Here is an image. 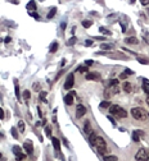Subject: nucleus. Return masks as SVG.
Segmentation results:
<instances>
[{
    "mask_svg": "<svg viewBox=\"0 0 149 161\" xmlns=\"http://www.w3.org/2000/svg\"><path fill=\"white\" fill-rule=\"evenodd\" d=\"M112 47H113L112 43H102V45H100V49H102V50H112Z\"/></svg>",
    "mask_w": 149,
    "mask_h": 161,
    "instance_id": "nucleus-20",
    "label": "nucleus"
},
{
    "mask_svg": "<svg viewBox=\"0 0 149 161\" xmlns=\"http://www.w3.org/2000/svg\"><path fill=\"white\" fill-rule=\"evenodd\" d=\"M113 95H115V93L112 92V89H111V88H107V89L104 91V97H105V100H107V99H111Z\"/></svg>",
    "mask_w": 149,
    "mask_h": 161,
    "instance_id": "nucleus-19",
    "label": "nucleus"
},
{
    "mask_svg": "<svg viewBox=\"0 0 149 161\" xmlns=\"http://www.w3.org/2000/svg\"><path fill=\"white\" fill-rule=\"evenodd\" d=\"M144 41H145V42H147L148 45H149V33H148V35H145V36H144Z\"/></svg>",
    "mask_w": 149,
    "mask_h": 161,
    "instance_id": "nucleus-45",
    "label": "nucleus"
},
{
    "mask_svg": "<svg viewBox=\"0 0 149 161\" xmlns=\"http://www.w3.org/2000/svg\"><path fill=\"white\" fill-rule=\"evenodd\" d=\"M63 143L66 144V146H68V142H67V140H66V138H63Z\"/></svg>",
    "mask_w": 149,
    "mask_h": 161,
    "instance_id": "nucleus-49",
    "label": "nucleus"
},
{
    "mask_svg": "<svg viewBox=\"0 0 149 161\" xmlns=\"http://www.w3.org/2000/svg\"><path fill=\"white\" fill-rule=\"evenodd\" d=\"M93 24V21H90V19H85V21H82V26L85 27V28H89V27Z\"/></svg>",
    "mask_w": 149,
    "mask_h": 161,
    "instance_id": "nucleus-23",
    "label": "nucleus"
},
{
    "mask_svg": "<svg viewBox=\"0 0 149 161\" xmlns=\"http://www.w3.org/2000/svg\"><path fill=\"white\" fill-rule=\"evenodd\" d=\"M139 61H140V63H143V64H147V63H148L147 60H144V59H139Z\"/></svg>",
    "mask_w": 149,
    "mask_h": 161,
    "instance_id": "nucleus-48",
    "label": "nucleus"
},
{
    "mask_svg": "<svg viewBox=\"0 0 149 161\" xmlns=\"http://www.w3.org/2000/svg\"><path fill=\"white\" fill-rule=\"evenodd\" d=\"M15 159H17L18 161H21V160L26 159V155H25V154H19V155H17V156H15Z\"/></svg>",
    "mask_w": 149,
    "mask_h": 161,
    "instance_id": "nucleus-33",
    "label": "nucleus"
},
{
    "mask_svg": "<svg viewBox=\"0 0 149 161\" xmlns=\"http://www.w3.org/2000/svg\"><path fill=\"white\" fill-rule=\"evenodd\" d=\"M84 132H85L86 134H89V136H91L94 133L93 129H91V125H90V122L89 120H86L85 124H84Z\"/></svg>",
    "mask_w": 149,
    "mask_h": 161,
    "instance_id": "nucleus-9",
    "label": "nucleus"
},
{
    "mask_svg": "<svg viewBox=\"0 0 149 161\" xmlns=\"http://www.w3.org/2000/svg\"><path fill=\"white\" fill-rule=\"evenodd\" d=\"M57 50H58V42L54 41V42H51V45L49 47V51H50V53H55Z\"/></svg>",
    "mask_w": 149,
    "mask_h": 161,
    "instance_id": "nucleus-17",
    "label": "nucleus"
},
{
    "mask_svg": "<svg viewBox=\"0 0 149 161\" xmlns=\"http://www.w3.org/2000/svg\"><path fill=\"white\" fill-rule=\"evenodd\" d=\"M32 87H34L35 91H40V83H37V82H36V83H34V86H32ZM40 92H41V91H40Z\"/></svg>",
    "mask_w": 149,
    "mask_h": 161,
    "instance_id": "nucleus-35",
    "label": "nucleus"
},
{
    "mask_svg": "<svg viewBox=\"0 0 149 161\" xmlns=\"http://www.w3.org/2000/svg\"><path fill=\"white\" fill-rule=\"evenodd\" d=\"M14 83H15V87H14V88H15V95H17V99H19V89H18V82L17 81H14Z\"/></svg>",
    "mask_w": 149,
    "mask_h": 161,
    "instance_id": "nucleus-32",
    "label": "nucleus"
},
{
    "mask_svg": "<svg viewBox=\"0 0 149 161\" xmlns=\"http://www.w3.org/2000/svg\"><path fill=\"white\" fill-rule=\"evenodd\" d=\"M122 88H123V91H125V92H127V93H130V92L132 91V84L130 83V82H123V84H122Z\"/></svg>",
    "mask_w": 149,
    "mask_h": 161,
    "instance_id": "nucleus-10",
    "label": "nucleus"
},
{
    "mask_svg": "<svg viewBox=\"0 0 149 161\" xmlns=\"http://www.w3.org/2000/svg\"><path fill=\"white\" fill-rule=\"evenodd\" d=\"M85 45H86V46L93 45V41H91V40H86V41H85Z\"/></svg>",
    "mask_w": 149,
    "mask_h": 161,
    "instance_id": "nucleus-43",
    "label": "nucleus"
},
{
    "mask_svg": "<svg viewBox=\"0 0 149 161\" xmlns=\"http://www.w3.org/2000/svg\"><path fill=\"white\" fill-rule=\"evenodd\" d=\"M86 114V107L84 105H78L77 107H76V118H82L84 115Z\"/></svg>",
    "mask_w": 149,
    "mask_h": 161,
    "instance_id": "nucleus-6",
    "label": "nucleus"
},
{
    "mask_svg": "<svg viewBox=\"0 0 149 161\" xmlns=\"http://www.w3.org/2000/svg\"><path fill=\"white\" fill-rule=\"evenodd\" d=\"M26 8L28 10H36V3L35 1H28L27 5H26Z\"/></svg>",
    "mask_w": 149,
    "mask_h": 161,
    "instance_id": "nucleus-16",
    "label": "nucleus"
},
{
    "mask_svg": "<svg viewBox=\"0 0 149 161\" xmlns=\"http://www.w3.org/2000/svg\"><path fill=\"white\" fill-rule=\"evenodd\" d=\"M141 4L143 5H148L149 4V0H141Z\"/></svg>",
    "mask_w": 149,
    "mask_h": 161,
    "instance_id": "nucleus-47",
    "label": "nucleus"
},
{
    "mask_svg": "<svg viewBox=\"0 0 149 161\" xmlns=\"http://www.w3.org/2000/svg\"><path fill=\"white\" fill-rule=\"evenodd\" d=\"M55 13H57V8H55V7L51 8V10L48 13V18H49V19H50V18H53L54 15H55Z\"/></svg>",
    "mask_w": 149,
    "mask_h": 161,
    "instance_id": "nucleus-25",
    "label": "nucleus"
},
{
    "mask_svg": "<svg viewBox=\"0 0 149 161\" xmlns=\"http://www.w3.org/2000/svg\"><path fill=\"white\" fill-rule=\"evenodd\" d=\"M45 133H46V136H49V137L51 136V129H50L49 127H46V128H45Z\"/></svg>",
    "mask_w": 149,
    "mask_h": 161,
    "instance_id": "nucleus-38",
    "label": "nucleus"
},
{
    "mask_svg": "<svg viewBox=\"0 0 149 161\" xmlns=\"http://www.w3.org/2000/svg\"><path fill=\"white\" fill-rule=\"evenodd\" d=\"M0 119L4 120V110H3V109H0Z\"/></svg>",
    "mask_w": 149,
    "mask_h": 161,
    "instance_id": "nucleus-41",
    "label": "nucleus"
},
{
    "mask_svg": "<svg viewBox=\"0 0 149 161\" xmlns=\"http://www.w3.org/2000/svg\"><path fill=\"white\" fill-rule=\"evenodd\" d=\"M12 136H13L14 138H18V132H17V128H14V127L12 128Z\"/></svg>",
    "mask_w": 149,
    "mask_h": 161,
    "instance_id": "nucleus-30",
    "label": "nucleus"
},
{
    "mask_svg": "<svg viewBox=\"0 0 149 161\" xmlns=\"http://www.w3.org/2000/svg\"><path fill=\"white\" fill-rule=\"evenodd\" d=\"M127 75H129V74H127L126 72H123V73H121V74H120V78H121V79H125V78H126Z\"/></svg>",
    "mask_w": 149,
    "mask_h": 161,
    "instance_id": "nucleus-39",
    "label": "nucleus"
},
{
    "mask_svg": "<svg viewBox=\"0 0 149 161\" xmlns=\"http://www.w3.org/2000/svg\"><path fill=\"white\" fill-rule=\"evenodd\" d=\"M25 128H26L25 122H23V120H19V122H18V129H19L21 132H25Z\"/></svg>",
    "mask_w": 149,
    "mask_h": 161,
    "instance_id": "nucleus-24",
    "label": "nucleus"
},
{
    "mask_svg": "<svg viewBox=\"0 0 149 161\" xmlns=\"http://www.w3.org/2000/svg\"><path fill=\"white\" fill-rule=\"evenodd\" d=\"M109 88L112 89V92H113V93H115V95L120 92V87H118V84H117V86H112V87H109Z\"/></svg>",
    "mask_w": 149,
    "mask_h": 161,
    "instance_id": "nucleus-28",
    "label": "nucleus"
},
{
    "mask_svg": "<svg viewBox=\"0 0 149 161\" xmlns=\"http://www.w3.org/2000/svg\"><path fill=\"white\" fill-rule=\"evenodd\" d=\"M23 148H25L26 154L28 155H32V152H34V147H32V142L31 141H25V143H23Z\"/></svg>",
    "mask_w": 149,
    "mask_h": 161,
    "instance_id": "nucleus-7",
    "label": "nucleus"
},
{
    "mask_svg": "<svg viewBox=\"0 0 149 161\" xmlns=\"http://www.w3.org/2000/svg\"><path fill=\"white\" fill-rule=\"evenodd\" d=\"M104 161H117V157L116 156H107L104 159Z\"/></svg>",
    "mask_w": 149,
    "mask_h": 161,
    "instance_id": "nucleus-31",
    "label": "nucleus"
},
{
    "mask_svg": "<svg viewBox=\"0 0 149 161\" xmlns=\"http://www.w3.org/2000/svg\"><path fill=\"white\" fill-rule=\"evenodd\" d=\"M125 42H126V43H131V45H135V43L139 42V40H138L136 37H126V39H125Z\"/></svg>",
    "mask_w": 149,
    "mask_h": 161,
    "instance_id": "nucleus-13",
    "label": "nucleus"
},
{
    "mask_svg": "<svg viewBox=\"0 0 149 161\" xmlns=\"http://www.w3.org/2000/svg\"><path fill=\"white\" fill-rule=\"evenodd\" d=\"M140 136H144V133H143V132H138V130H136V132L132 133V140H134L135 142H139L140 141Z\"/></svg>",
    "mask_w": 149,
    "mask_h": 161,
    "instance_id": "nucleus-14",
    "label": "nucleus"
},
{
    "mask_svg": "<svg viewBox=\"0 0 149 161\" xmlns=\"http://www.w3.org/2000/svg\"><path fill=\"white\" fill-rule=\"evenodd\" d=\"M23 97H25L26 100L30 99V92H28V91H25V92H23Z\"/></svg>",
    "mask_w": 149,
    "mask_h": 161,
    "instance_id": "nucleus-40",
    "label": "nucleus"
},
{
    "mask_svg": "<svg viewBox=\"0 0 149 161\" xmlns=\"http://www.w3.org/2000/svg\"><path fill=\"white\" fill-rule=\"evenodd\" d=\"M117 84H118V79H112L109 82V86L111 87H112V86H117Z\"/></svg>",
    "mask_w": 149,
    "mask_h": 161,
    "instance_id": "nucleus-36",
    "label": "nucleus"
},
{
    "mask_svg": "<svg viewBox=\"0 0 149 161\" xmlns=\"http://www.w3.org/2000/svg\"><path fill=\"white\" fill-rule=\"evenodd\" d=\"M131 115L134 116V119L140 122H144L148 119V114L145 113V110H143L141 107H132L131 109Z\"/></svg>",
    "mask_w": 149,
    "mask_h": 161,
    "instance_id": "nucleus-1",
    "label": "nucleus"
},
{
    "mask_svg": "<svg viewBox=\"0 0 149 161\" xmlns=\"http://www.w3.org/2000/svg\"><path fill=\"white\" fill-rule=\"evenodd\" d=\"M46 92H45V91H41V92H40V100H41V101H44V102H46Z\"/></svg>",
    "mask_w": 149,
    "mask_h": 161,
    "instance_id": "nucleus-27",
    "label": "nucleus"
},
{
    "mask_svg": "<svg viewBox=\"0 0 149 161\" xmlns=\"http://www.w3.org/2000/svg\"><path fill=\"white\" fill-rule=\"evenodd\" d=\"M64 104L66 105H72L73 104V95H67L66 97H64Z\"/></svg>",
    "mask_w": 149,
    "mask_h": 161,
    "instance_id": "nucleus-12",
    "label": "nucleus"
},
{
    "mask_svg": "<svg viewBox=\"0 0 149 161\" xmlns=\"http://www.w3.org/2000/svg\"><path fill=\"white\" fill-rule=\"evenodd\" d=\"M62 74H63V70H61V72H59L58 74H57V77H55V81H58L59 78H61V75H62Z\"/></svg>",
    "mask_w": 149,
    "mask_h": 161,
    "instance_id": "nucleus-44",
    "label": "nucleus"
},
{
    "mask_svg": "<svg viewBox=\"0 0 149 161\" xmlns=\"http://www.w3.org/2000/svg\"><path fill=\"white\" fill-rule=\"evenodd\" d=\"M0 156H1V160H0V161H7V159H5V157L3 156V155H0Z\"/></svg>",
    "mask_w": 149,
    "mask_h": 161,
    "instance_id": "nucleus-50",
    "label": "nucleus"
},
{
    "mask_svg": "<svg viewBox=\"0 0 149 161\" xmlns=\"http://www.w3.org/2000/svg\"><path fill=\"white\" fill-rule=\"evenodd\" d=\"M86 79L88 81H98V79H100V74L96 72H90L86 74Z\"/></svg>",
    "mask_w": 149,
    "mask_h": 161,
    "instance_id": "nucleus-8",
    "label": "nucleus"
},
{
    "mask_svg": "<svg viewBox=\"0 0 149 161\" xmlns=\"http://www.w3.org/2000/svg\"><path fill=\"white\" fill-rule=\"evenodd\" d=\"M30 15H31L32 18H35V19H39V18H40V17H39V14H37L36 12H32V13H30Z\"/></svg>",
    "mask_w": 149,
    "mask_h": 161,
    "instance_id": "nucleus-37",
    "label": "nucleus"
},
{
    "mask_svg": "<svg viewBox=\"0 0 149 161\" xmlns=\"http://www.w3.org/2000/svg\"><path fill=\"white\" fill-rule=\"evenodd\" d=\"M111 106H112V105H111L109 101H108V100H104L103 102H100L99 107H100V109H107V107H111Z\"/></svg>",
    "mask_w": 149,
    "mask_h": 161,
    "instance_id": "nucleus-18",
    "label": "nucleus"
},
{
    "mask_svg": "<svg viewBox=\"0 0 149 161\" xmlns=\"http://www.w3.org/2000/svg\"><path fill=\"white\" fill-rule=\"evenodd\" d=\"M51 143H53L55 151H61V142H59V140H57V138H51Z\"/></svg>",
    "mask_w": 149,
    "mask_h": 161,
    "instance_id": "nucleus-11",
    "label": "nucleus"
},
{
    "mask_svg": "<svg viewBox=\"0 0 149 161\" xmlns=\"http://www.w3.org/2000/svg\"><path fill=\"white\" fill-rule=\"evenodd\" d=\"M99 31L102 32V33H105V35H108V36H111V32L108 31V29H105L104 27H99Z\"/></svg>",
    "mask_w": 149,
    "mask_h": 161,
    "instance_id": "nucleus-29",
    "label": "nucleus"
},
{
    "mask_svg": "<svg viewBox=\"0 0 149 161\" xmlns=\"http://www.w3.org/2000/svg\"><path fill=\"white\" fill-rule=\"evenodd\" d=\"M85 64H86V67H90V65H93V64H94V61H93V60H86Z\"/></svg>",
    "mask_w": 149,
    "mask_h": 161,
    "instance_id": "nucleus-42",
    "label": "nucleus"
},
{
    "mask_svg": "<svg viewBox=\"0 0 149 161\" xmlns=\"http://www.w3.org/2000/svg\"><path fill=\"white\" fill-rule=\"evenodd\" d=\"M5 42H10V37H7V39H5Z\"/></svg>",
    "mask_w": 149,
    "mask_h": 161,
    "instance_id": "nucleus-51",
    "label": "nucleus"
},
{
    "mask_svg": "<svg viewBox=\"0 0 149 161\" xmlns=\"http://www.w3.org/2000/svg\"><path fill=\"white\" fill-rule=\"evenodd\" d=\"M143 89H144V92L149 96V82H148V79H143Z\"/></svg>",
    "mask_w": 149,
    "mask_h": 161,
    "instance_id": "nucleus-15",
    "label": "nucleus"
},
{
    "mask_svg": "<svg viewBox=\"0 0 149 161\" xmlns=\"http://www.w3.org/2000/svg\"><path fill=\"white\" fill-rule=\"evenodd\" d=\"M147 104L149 105V96H148V99H147Z\"/></svg>",
    "mask_w": 149,
    "mask_h": 161,
    "instance_id": "nucleus-52",
    "label": "nucleus"
},
{
    "mask_svg": "<svg viewBox=\"0 0 149 161\" xmlns=\"http://www.w3.org/2000/svg\"><path fill=\"white\" fill-rule=\"evenodd\" d=\"M148 14H149V8H148Z\"/></svg>",
    "mask_w": 149,
    "mask_h": 161,
    "instance_id": "nucleus-53",
    "label": "nucleus"
},
{
    "mask_svg": "<svg viewBox=\"0 0 149 161\" xmlns=\"http://www.w3.org/2000/svg\"><path fill=\"white\" fill-rule=\"evenodd\" d=\"M76 41H77V39H76L75 36H72L71 39L67 41V45H68V46H72V45H75V43H76Z\"/></svg>",
    "mask_w": 149,
    "mask_h": 161,
    "instance_id": "nucleus-26",
    "label": "nucleus"
},
{
    "mask_svg": "<svg viewBox=\"0 0 149 161\" xmlns=\"http://www.w3.org/2000/svg\"><path fill=\"white\" fill-rule=\"evenodd\" d=\"M13 154L17 156V155H19V154H22V150H21V147L19 146H14L13 147Z\"/></svg>",
    "mask_w": 149,
    "mask_h": 161,
    "instance_id": "nucleus-22",
    "label": "nucleus"
},
{
    "mask_svg": "<svg viewBox=\"0 0 149 161\" xmlns=\"http://www.w3.org/2000/svg\"><path fill=\"white\" fill-rule=\"evenodd\" d=\"M109 113L112 114V115L117 116V118H126V116H127L126 110L122 109L121 106H118V105H112V106H111V107H109Z\"/></svg>",
    "mask_w": 149,
    "mask_h": 161,
    "instance_id": "nucleus-2",
    "label": "nucleus"
},
{
    "mask_svg": "<svg viewBox=\"0 0 149 161\" xmlns=\"http://www.w3.org/2000/svg\"><path fill=\"white\" fill-rule=\"evenodd\" d=\"M73 84H75V75H73V73H71V74L67 75L66 83H64V88L71 89V88H73Z\"/></svg>",
    "mask_w": 149,
    "mask_h": 161,
    "instance_id": "nucleus-5",
    "label": "nucleus"
},
{
    "mask_svg": "<svg viewBox=\"0 0 149 161\" xmlns=\"http://www.w3.org/2000/svg\"><path fill=\"white\" fill-rule=\"evenodd\" d=\"M135 160L136 161H148L149 160V152L144 148H140L135 155Z\"/></svg>",
    "mask_w": 149,
    "mask_h": 161,
    "instance_id": "nucleus-4",
    "label": "nucleus"
},
{
    "mask_svg": "<svg viewBox=\"0 0 149 161\" xmlns=\"http://www.w3.org/2000/svg\"><path fill=\"white\" fill-rule=\"evenodd\" d=\"M88 70H89V69H88L86 67H80V68H78V72H81V73H85V72H86V74H88V73H89Z\"/></svg>",
    "mask_w": 149,
    "mask_h": 161,
    "instance_id": "nucleus-34",
    "label": "nucleus"
},
{
    "mask_svg": "<svg viewBox=\"0 0 149 161\" xmlns=\"http://www.w3.org/2000/svg\"><path fill=\"white\" fill-rule=\"evenodd\" d=\"M96 138H98V136L95 134V133H93V134L89 137V140H90V143L93 144V146H95V141H96Z\"/></svg>",
    "mask_w": 149,
    "mask_h": 161,
    "instance_id": "nucleus-21",
    "label": "nucleus"
},
{
    "mask_svg": "<svg viewBox=\"0 0 149 161\" xmlns=\"http://www.w3.org/2000/svg\"><path fill=\"white\" fill-rule=\"evenodd\" d=\"M95 147H96V150H98V152L100 155H105V154H108V151H109V150L107 148V143H105L104 138H102V137L96 138Z\"/></svg>",
    "mask_w": 149,
    "mask_h": 161,
    "instance_id": "nucleus-3",
    "label": "nucleus"
},
{
    "mask_svg": "<svg viewBox=\"0 0 149 161\" xmlns=\"http://www.w3.org/2000/svg\"><path fill=\"white\" fill-rule=\"evenodd\" d=\"M107 119H109V120H111V123H112V124H113V125H115V124H116V123H115V119H113V118H112V116H108V118H107Z\"/></svg>",
    "mask_w": 149,
    "mask_h": 161,
    "instance_id": "nucleus-46",
    "label": "nucleus"
}]
</instances>
